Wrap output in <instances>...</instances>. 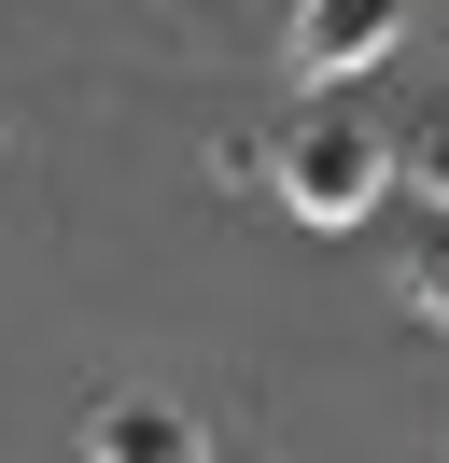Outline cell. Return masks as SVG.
I'll return each instance as SVG.
<instances>
[{
	"mask_svg": "<svg viewBox=\"0 0 449 463\" xmlns=\"http://www.w3.org/2000/svg\"><path fill=\"white\" fill-rule=\"evenodd\" d=\"M267 183H281V211H295V225H323V239H337V225H365V211H379L393 155H379V127H365V113L309 99V113L267 141Z\"/></svg>",
	"mask_w": 449,
	"mask_h": 463,
	"instance_id": "6da1fadb",
	"label": "cell"
},
{
	"mask_svg": "<svg viewBox=\"0 0 449 463\" xmlns=\"http://www.w3.org/2000/svg\"><path fill=\"white\" fill-rule=\"evenodd\" d=\"M393 43H407V0H295L281 57H295V85H351V71H379Z\"/></svg>",
	"mask_w": 449,
	"mask_h": 463,
	"instance_id": "7a4b0ae2",
	"label": "cell"
},
{
	"mask_svg": "<svg viewBox=\"0 0 449 463\" xmlns=\"http://www.w3.org/2000/svg\"><path fill=\"white\" fill-rule=\"evenodd\" d=\"M84 463H211V435H196V407H168V393H112L99 421H84Z\"/></svg>",
	"mask_w": 449,
	"mask_h": 463,
	"instance_id": "3957f363",
	"label": "cell"
},
{
	"mask_svg": "<svg viewBox=\"0 0 449 463\" xmlns=\"http://www.w3.org/2000/svg\"><path fill=\"white\" fill-rule=\"evenodd\" d=\"M407 295H421V323H435V337H449V225H435V239H421V253H407Z\"/></svg>",
	"mask_w": 449,
	"mask_h": 463,
	"instance_id": "277c9868",
	"label": "cell"
},
{
	"mask_svg": "<svg viewBox=\"0 0 449 463\" xmlns=\"http://www.w3.org/2000/svg\"><path fill=\"white\" fill-rule=\"evenodd\" d=\"M421 183H435V211H449V127H421Z\"/></svg>",
	"mask_w": 449,
	"mask_h": 463,
	"instance_id": "5b68a950",
	"label": "cell"
}]
</instances>
